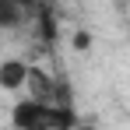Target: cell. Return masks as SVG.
Listing matches in <instances>:
<instances>
[{"label":"cell","mask_w":130,"mask_h":130,"mask_svg":"<svg viewBox=\"0 0 130 130\" xmlns=\"http://www.w3.org/2000/svg\"><path fill=\"white\" fill-rule=\"evenodd\" d=\"M11 123L21 127V130H70V127L81 123V116L70 109V102H56V99H25V102H14Z\"/></svg>","instance_id":"obj_1"},{"label":"cell","mask_w":130,"mask_h":130,"mask_svg":"<svg viewBox=\"0 0 130 130\" xmlns=\"http://www.w3.org/2000/svg\"><path fill=\"white\" fill-rule=\"evenodd\" d=\"M32 4L28 0H0V28H14V25L28 21Z\"/></svg>","instance_id":"obj_3"},{"label":"cell","mask_w":130,"mask_h":130,"mask_svg":"<svg viewBox=\"0 0 130 130\" xmlns=\"http://www.w3.org/2000/svg\"><path fill=\"white\" fill-rule=\"evenodd\" d=\"M88 42H91V39H88L85 32H77V35H74V46H77V49H88Z\"/></svg>","instance_id":"obj_4"},{"label":"cell","mask_w":130,"mask_h":130,"mask_svg":"<svg viewBox=\"0 0 130 130\" xmlns=\"http://www.w3.org/2000/svg\"><path fill=\"white\" fill-rule=\"evenodd\" d=\"M28 74H32V67L25 60H4L0 63V88L4 91H21L28 85Z\"/></svg>","instance_id":"obj_2"}]
</instances>
